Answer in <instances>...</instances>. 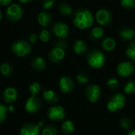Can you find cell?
<instances>
[{
	"label": "cell",
	"mask_w": 135,
	"mask_h": 135,
	"mask_svg": "<svg viewBox=\"0 0 135 135\" xmlns=\"http://www.w3.org/2000/svg\"><path fill=\"white\" fill-rule=\"evenodd\" d=\"M74 25L80 29L90 28L93 24V17L91 12L86 9H79L74 14Z\"/></svg>",
	"instance_id": "obj_1"
},
{
	"label": "cell",
	"mask_w": 135,
	"mask_h": 135,
	"mask_svg": "<svg viewBox=\"0 0 135 135\" xmlns=\"http://www.w3.org/2000/svg\"><path fill=\"white\" fill-rule=\"evenodd\" d=\"M32 44L26 40H18L13 43L11 45L12 52L17 57L23 58L28 55L32 51Z\"/></svg>",
	"instance_id": "obj_2"
},
{
	"label": "cell",
	"mask_w": 135,
	"mask_h": 135,
	"mask_svg": "<svg viewBox=\"0 0 135 135\" xmlns=\"http://www.w3.org/2000/svg\"><path fill=\"white\" fill-rule=\"evenodd\" d=\"M87 62L91 67L94 69H100L104 65L105 56L101 51L93 49L87 55Z\"/></svg>",
	"instance_id": "obj_3"
},
{
	"label": "cell",
	"mask_w": 135,
	"mask_h": 135,
	"mask_svg": "<svg viewBox=\"0 0 135 135\" xmlns=\"http://www.w3.org/2000/svg\"><path fill=\"white\" fill-rule=\"evenodd\" d=\"M6 16L9 21L17 22L20 21L23 17V8L19 4L12 3L7 6Z\"/></svg>",
	"instance_id": "obj_4"
},
{
	"label": "cell",
	"mask_w": 135,
	"mask_h": 135,
	"mask_svg": "<svg viewBox=\"0 0 135 135\" xmlns=\"http://www.w3.org/2000/svg\"><path fill=\"white\" fill-rule=\"evenodd\" d=\"M126 104V98L121 93H116L111 97L107 104V108L111 112H115L123 108Z\"/></svg>",
	"instance_id": "obj_5"
},
{
	"label": "cell",
	"mask_w": 135,
	"mask_h": 135,
	"mask_svg": "<svg viewBox=\"0 0 135 135\" xmlns=\"http://www.w3.org/2000/svg\"><path fill=\"white\" fill-rule=\"evenodd\" d=\"M44 121L40 122L38 124H35L33 123H27L24 124L21 130V135H40V127L43 126Z\"/></svg>",
	"instance_id": "obj_6"
},
{
	"label": "cell",
	"mask_w": 135,
	"mask_h": 135,
	"mask_svg": "<svg viewBox=\"0 0 135 135\" xmlns=\"http://www.w3.org/2000/svg\"><path fill=\"white\" fill-rule=\"evenodd\" d=\"M42 106L41 100L36 96H31L25 103V111L30 114H35L38 112Z\"/></svg>",
	"instance_id": "obj_7"
},
{
	"label": "cell",
	"mask_w": 135,
	"mask_h": 135,
	"mask_svg": "<svg viewBox=\"0 0 135 135\" xmlns=\"http://www.w3.org/2000/svg\"><path fill=\"white\" fill-rule=\"evenodd\" d=\"M64 108L61 106H51L47 111V117L53 122H60L65 118Z\"/></svg>",
	"instance_id": "obj_8"
},
{
	"label": "cell",
	"mask_w": 135,
	"mask_h": 135,
	"mask_svg": "<svg viewBox=\"0 0 135 135\" xmlns=\"http://www.w3.org/2000/svg\"><path fill=\"white\" fill-rule=\"evenodd\" d=\"M96 19L99 25L102 26H108L112 23V16L109 10L106 9H100L97 12Z\"/></svg>",
	"instance_id": "obj_9"
},
{
	"label": "cell",
	"mask_w": 135,
	"mask_h": 135,
	"mask_svg": "<svg viewBox=\"0 0 135 135\" xmlns=\"http://www.w3.org/2000/svg\"><path fill=\"white\" fill-rule=\"evenodd\" d=\"M135 70L134 66L129 61L122 62L118 65L117 73L120 77L127 78L134 74Z\"/></svg>",
	"instance_id": "obj_10"
},
{
	"label": "cell",
	"mask_w": 135,
	"mask_h": 135,
	"mask_svg": "<svg viewBox=\"0 0 135 135\" xmlns=\"http://www.w3.org/2000/svg\"><path fill=\"white\" fill-rule=\"evenodd\" d=\"M51 32L56 37L63 39L69 34V27L65 23L56 22L51 26Z\"/></svg>",
	"instance_id": "obj_11"
},
{
	"label": "cell",
	"mask_w": 135,
	"mask_h": 135,
	"mask_svg": "<svg viewBox=\"0 0 135 135\" xmlns=\"http://www.w3.org/2000/svg\"><path fill=\"white\" fill-rule=\"evenodd\" d=\"M85 96L87 99L92 103L98 101L101 96L100 88L97 85H89L85 89Z\"/></svg>",
	"instance_id": "obj_12"
},
{
	"label": "cell",
	"mask_w": 135,
	"mask_h": 135,
	"mask_svg": "<svg viewBox=\"0 0 135 135\" xmlns=\"http://www.w3.org/2000/svg\"><path fill=\"white\" fill-rule=\"evenodd\" d=\"M59 85L61 92L63 93H70L74 91L75 88L74 80L68 76L62 77L59 80Z\"/></svg>",
	"instance_id": "obj_13"
},
{
	"label": "cell",
	"mask_w": 135,
	"mask_h": 135,
	"mask_svg": "<svg viewBox=\"0 0 135 135\" xmlns=\"http://www.w3.org/2000/svg\"><path fill=\"white\" fill-rule=\"evenodd\" d=\"M17 97L18 92L14 87H8L2 93V100L7 104H10L15 102Z\"/></svg>",
	"instance_id": "obj_14"
},
{
	"label": "cell",
	"mask_w": 135,
	"mask_h": 135,
	"mask_svg": "<svg viewBox=\"0 0 135 135\" xmlns=\"http://www.w3.org/2000/svg\"><path fill=\"white\" fill-rule=\"evenodd\" d=\"M65 50L58 47H54L48 53V59L51 62H60L65 57Z\"/></svg>",
	"instance_id": "obj_15"
},
{
	"label": "cell",
	"mask_w": 135,
	"mask_h": 135,
	"mask_svg": "<svg viewBox=\"0 0 135 135\" xmlns=\"http://www.w3.org/2000/svg\"><path fill=\"white\" fill-rule=\"evenodd\" d=\"M37 20L39 24L44 27V28H47L48 27L51 22H52V16L51 14L47 12V11H42L38 14L37 17Z\"/></svg>",
	"instance_id": "obj_16"
},
{
	"label": "cell",
	"mask_w": 135,
	"mask_h": 135,
	"mask_svg": "<svg viewBox=\"0 0 135 135\" xmlns=\"http://www.w3.org/2000/svg\"><path fill=\"white\" fill-rule=\"evenodd\" d=\"M43 97L45 102L49 104H55L59 101L58 95L53 90H44Z\"/></svg>",
	"instance_id": "obj_17"
},
{
	"label": "cell",
	"mask_w": 135,
	"mask_h": 135,
	"mask_svg": "<svg viewBox=\"0 0 135 135\" xmlns=\"http://www.w3.org/2000/svg\"><path fill=\"white\" fill-rule=\"evenodd\" d=\"M31 65L34 70H36L37 71H42L46 67V62L42 57L36 56L32 59Z\"/></svg>",
	"instance_id": "obj_18"
},
{
	"label": "cell",
	"mask_w": 135,
	"mask_h": 135,
	"mask_svg": "<svg viewBox=\"0 0 135 135\" xmlns=\"http://www.w3.org/2000/svg\"><path fill=\"white\" fill-rule=\"evenodd\" d=\"M116 47L115 40L112 37H107L101 42V47L106 51H112Z\"/></svg>",
	"instance_id": "obj_19"
},
{
	"label": "cell",
	"mask_w": 135,
	"mask_h": 135,
	"mask_svg": "<svg viewBox=\"0 0 135 135\" xmlns=\"http://www.w3.org/2000/svg\"><path fill=\"white\" fill-rule=\"evenodd\" d=\"M73 49H74V51L77 55H82L85 52H86L88 47H87L86 44L83 40H78L74 42L73 45Z\"/></svg>",
	"instance_id": "obj_20"
},
{
	"label": "cell",
	"mask_w": 135,
	"mask_h": 135,
	"mask_svg": "<svg viewBox=\"0 0 135 135\" xmlns=\"http://www.w3.org/2000/svg\"><path fill=\"white\" fill-rule=\"evenodd\" d=\"M119 36L124 40H132L134 38L135 32L131 28H123L120 30Z\"/></svg>",
	"instance_id": "obj_21"
},
{
	"label": "cell",
	"mask_w": 135,
	"mask_h": 135,
	"mask_svg": "<svg viewBox=\"0 0 135 135\" xmlns=\"http://www.w3.org/2000/svg\"><path fill=\"white\" fill-rule=\"evenodd\" d=\"M13 68L9 62H4L0 66V73L5 77H10L13 74Z\"/></svg>",
	"instance_id": "obj_22"
},
{
	"label": "cell",
	"mask_w": 135,
	"mask_h": 135,
	"mask_svg": "<svg viewBox=\"0 0 135 135\" xmlns=\"http://www.w3.org/2000/svg\"><path fill=\"white\" fill-rule=\"evenodd\" d=\"M61 129L65 134L69 135L74 131V125L70 120H66L62 124Z\"/></svg>",
	"instance_id": "obj_23"
},
{
	"label": "cell",
	"mask_w": 135,
	"mask_h": 135,
	"mask_svg": "<svg viewBox=\"0 0 135 135\" xmlns=\"http://www.w3.org/2000/svg\"><path fill=\"white\" fill-rule=\"evenodd\" d=\"M59 11L61 14L67 16V15H70L73 13V8L70 4L63 2L59 6Z\"/></svg>",
	"instance_id": "obj_24"
},
{
	"label": "cell",
	"mask_w": 135,
	"mask_h": 135,
	"mask_svg": "<svg viewBox=\"0 0 135 135\" xmlns=\"http://www.w3.org/2000/svg\"><path fill=\"white\" fill-rule=\"evenodd\" d=\"M104 32L101 27H95L90 32V38L92 40H100L104 36Z\"/></svg>",
	"instance_id": "obj_25"
},
{
	"label": "cell",
	"mask_w": 135,
	"mask_h": 135,
	"mask_svg": "<svg viewBox=\"0 0 135 135\" xmlns=\"http://www.w3.org/2000/svg\"><path fill=\"white\" fill-rule=\"evenodd\" d=\"M126 55L128 59L135 60V39L129 44L126 51Z\"/></svg>",
	"instance_id": "obj_26"
},
{
	"label": "cell",
	"mask_w": 135,
	"mask_h": 135,
	"mask_svg": "<svg viewBox=\"0 0 135 135\" xmlns=\"http://www.w3.org/2000/svg\"><path fill=\"white\" fill-rule=\"evenodd\" d=\"M42 135H58V130L52 125H47L42 130Z\"/></svg>",
	"instance_id": "obj_27"
},
{
	"label": "cell",
	"mask_w": 135,
	"mask_h": 135,
	"mask_svg": "<svg viewBox=\"0 0 135 135\" xmlns=\"http://www.w3.org/2000/svg\"><path fill=\"white\" fill-rule=\"evenodd\" d=\"M120 127L124 129V130H130L133 125V122L132 120L129 118V117H125V118H123L121 120H120Z\"/></svg>",
	"instance_id": "obj_28"
},
{
	"label": "cell",
	"mask_w": 135,
	"mask_h": 135,
	"mask_svg": "<svg viewBox=\"0 0 135 135\" xmlns=\"http://www.w3.org/2000/svg\"><path fill=\"white\" fill-rule=\"evenodd\" d=\"M123 90L127 94H134V93H135V80L128 81L125 85Z\"/></svg>",
	"instance_id": "obj_29"
},
{
	"label": "cell",
	"mask_w": 135,
	"mask_h": 135,
	"mask_svg": "<svg viewBox=\"0 0 135 135\" xmlns=\"http://www.w3.org/2000/svg\"><path fill=\"white\" fill-rule=\"evenodd\" d=\"M40 89H41L40 85L36 81L32 82L28 87V90H29L30 93L32 94V96H36L40 93Z\"/></svg>",
	"instance_id": "obj_30"
},
{
	"label": "cell",
	"mask_w": 135,
	"mask_h": 135,
	"mask_svg": "<svg viewBox=\"0 0 135 135\" xmlns=\"http://www.w3.org/2000/svg\"><path fill=\"white\" fill-rule=\"evenodd\" d=\"M39 39L44 42V43H47L51 39V33L47 29H43L40 33L39 34Z\"/></svg>",
	"instance_id": "obj_31"
},
{
	"label": "cell",
	"mask_w": 135,
	"mask_h": 135,
	"mask_svg": "<svg viewBox=\"0 0 135 135\" xmlns=\"http://www.w3.org/2000/svg\"><path fill=\"white\" fill-rule=\"evenodd\" d=\"M107 85L111 90H117L119 89V81L115 78H110L107 81Z\"/></svg>",
	"instance_id": "obj_32"
},
{
	"label": "cell",
	"mask_w": 135,
	"mask_h": 135,
	"mask_svg": "<svg viewBox=\"0 0 135 135\" xmlns=\"http://www.w3.org/2000/svg\"><path fill=\"white\" fill-rule=\"evenodd\" d=\"M7 112L8 108L4 104L0 103V124L6 120L7 116Z\"/></svg>",
	"instance_id": "obj_33"
},
{
	"label": "cell",
	"mask_w": 135,
	"mask_h": 135,
	"mask_svg": "<svg viewBox=\"0 0 135 135\" xmlns=\"http://www.w3.org/2000/svg\"><path fill=\"white\" fill-rule=\"evenodd\" d=\"M121 5L125 9H134L135 0H121Z\"/></svg>",
	"instance_id": "obj_34"
},
{
	"label": "cell",
	"mask_w": 135,
	"mask_h": 135,
	"mask_svg": "<svg viewBox=\"0 0 135 135\" xmlns=\"http://www.w3.org/2000/svg\"><path fill=\"white\" fill-rule=\"evenodd\" d=\"M77 80L81 85L86 84L89 81V77L85 73H79L77 75Z\"/></svg>",
	"instance_id": "obj_35"
},
{
	"label": "cell",
	"mask_w": 135,
	"mask_h": 135,
	"mask_svg": "<svg viewBox=\"0 0 135 135\" xmlns=\"http://www.w3.org/2000/svg\"><path fill=\"white\" fill-rule=\"evenodd\" d=\"M54 5H55V0H43L42 1V6L46 10L52 8Z\"/></svg>",
	"instance_id": "obj_36"
},
{
	"label": "cell",
	"mask_w": 135,
	"mask_h": 135,
	"mask_svg": "<svg viewBox=\"0 0 135 135\" xmlns=\"http://www.w3.org/2000/svg\"><path fill=\"white\" fill-rule=\"evenodd\" d=\"M54 47H60V48H62L65 50L67 48V42L65 40H57L56 42H55Z\"/></svg>",
	"instance_id": "obj_37"
},
{
	"label": "cell",
	"mask_w": 135,
	"mask_h": 135,
	"mask_svg": "<svg viewBox=\"0 0 135 135\" xmlns=\"http://www.w3.org/2000/svg\"><path fill=\"white\" fill-rule=\"evenodd\" d=\"M38 39H39V36H37V34L36 33H31L28 36V42L31 44H35L37 42Z\"/></svg>",
	"instance_id": "obj_38"
},
{
	"label": "cell",
	"mask_w": 135,
	"mask_h": 135,
	"mask_svg": "<svg viewBox=\"0 0 135 135\" xmlns=\"http://www.w3.org/2000/svg\"><path fill=\"white\" fill-rule=\"evenodd\" d=\"M12 0H0V6H8L11 4Z\"/></svg>",
	"instance_id": "obj_39"
},
{
	"label": "cell",
	"mask_w": 135,
	"mask_h": 135,
	"mask_svg": "<svg viewBox=\"0 0 135 135\" xmlns=\"http://www.w3.org/2000/svg\"><path fill=\"white\" fill-rule=\"evenodd\" d=\"M33 0H19V2H22V3H28V2H32Z\"/></svg>",
	"instance_id": "obj_40"
},
{
	"label": "cell",
	"mask_w": 135,
	"mask_h": 135,
	"mask_svg": "<svg viewBox=\"0 0 135 135\" xmlns=\"http://www.w3.org/2000/svg\"><path fill=\"white\" fill-rule=\"evenodd\" d=\"M8 108V110H9V112H13V111H14V107H13V106H11V105H10V106H9V108Z\"/></svg>",
	"instance_id": "obj_41"
},
{
	"label": "cell",
	"mask_w": 135,
	"mask_h": 135,
	"mask_svg": "<svg viewBox=\"0 0 135 135\" xmlns=\"http://www.w3.org/2000/svg\"><path fill=\"white\" fill-rule=\"evenodd\" d=\"M127 135H135V130H133V131H131Z\"/></svg>",
	"instance_id": "obj_42"
},
{
	"label": "cell",
	"mask_w": 135,
	"mask_h": 135,
	"mask_svg": "<svg viewBox=\"0 0 135 135\" xmlns=\"http://www.w3.org/2000/svg\"><path fill=\"white\" fill-rule=\"evenodd\" d=\"M2 12H1V9H0V21H2Z\"/></svg>",
	"instance_id": "obj_43"
}]
</instances>
